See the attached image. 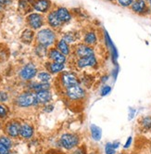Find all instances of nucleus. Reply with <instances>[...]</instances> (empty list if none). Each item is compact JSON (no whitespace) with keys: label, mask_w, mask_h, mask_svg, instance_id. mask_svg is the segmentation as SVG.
<instances>
[{"label":"nucleus","mask_w":151,"mask_h":154,"mask_svg":"<svg viewBox=\"0 0 151 154\" xmlns=\"http://www.w3.org/2000/svg\"><path fill=\"white\" fill-rule=\"evenodd\" d=\"M17 101L20 107H29L38 102L36 100V96L34 95L33 93H24L23 95H20L18 97Z\"/></svg>","instance_id":"39448f33"},{"label":"nucleus","mask_w":151,"mask_h":154,"mask_svg":"<svg viewBox=\"0 0 151 154\" xmlns=\"http://www.w3.org/2000/svg\"><path fill=\"white\" fill-rule=\"evenodd\" d=\"M34 134V130L30 125H23L20 126V135L24 137V138H30Z\"/></svg>","instance_id":"f3484780"},{"label":"nucleus","mask_w":151,"mask_h":154,"mask_svg":"<svg viewBox=\"0 0 151 154\" xmlns=\"http://www.w3.org/2000/svg\"><path fill=\"white\" fill-rule=\"evenodd\" d=\"M132 9L133 11L136 13H143L146 9V5L144 0H135L132 4Z\"/></svg>","instance_id":"2eb2a0df"},{"label":"nucleus","mask_w":151,"mask_h":154,"mask_svg":"<svg viewBox=\"0 0 151 154\" xmlns=\"http://www.w3.org/2000/svg\"><path fill=\"white\" fill-rule=\"evenodd\" d=\"M76 55L78 59L89 57L94 55V49L86 44H80L76 48Z\"/></svg>","instance_id":"6e6552de"},{"label":"nucleus","mask_w":151,"mask_h":154,"mask_svg":"<svg viewBox=\"0 0 151 154\" xmlns=\"http://www.w3.org/2000/svg\"><path fill=\"white\" fill-rule=\"evenodd\" d=\"M20 125L16 122L9 124L7 127V131L8 135L13 137H17L20 135Z\"/></svg>","instance_id":"ddd939ff"},{"label":"nucleus","mask_w":151,"mask_h":154,"mask_svg":"<svg viewBox=\"0 0 151 154\" xmlns=\"http://www.w3.org/2000/svg\"><path fill=\"white\" fill-rule=\"evenodd\" d=\"M60 143L63 148L71 149L79 144V138L77 136L72 134H64L60 138Z\"/></svg>","instance_id":"7ed1b4c3"},{"label":"nucleus","mask_w":151,"mask_h":154,"mask_svg":"<svg viewBox=\"0 0 151 154\" xmlns=\"http://www.w3.org/2000/svg\"><path fill=\"white\" fill-rule=\"evenodd\" d=\"M8 100V95L6 92H0V101H6Z\"/></svg>","instance_id":"7c9ffc66"},{"label":"nucleus","mask_w":151,"mask_h":154,"mask_svg":"<svg viewBox=\"0 0 151 154\" xmlns=\"http://www.w3.org/2000/svg\"><path fill=\"white\" fill-rule=\"evenodd\" d=\"M98 64V60H96L95 55L85 58H80L77 60V67L80 69H83L86 67H95Z\"/></svg>","instance_id":"0eeeda50"},{"label":"nucleus","mask_w":151,"mask_h":154,"mask_svg":"<svg viewBox=\"0 0 151 154\" xmlns=\"http://www.w3.org/2000/svg\"><path fill=\"white\" fill-rule=\"evenodd\" d=\"M8 148L0 143V154H8Z\"/></svg>","instance_id":"c756f323"},{"label":"nucleus","mask_w":151,"mask_h":154,"mask_svg":"<svg viewBox=\"0 0 151 154\" xmlns=\"http://www.w3.org/2000/svg\"><path fill=\"white\" fill-rule=\"evenodd\" d=\"M66 95L71 100H80L84 97L85 91L80 85H77L66 88Z\"/></svg>","instance_id":"f03ea898"},{"label":"nucleus","mask_w":151,"mask_h":154,"mask_svg":"<svg viewBox=\"0 0 151 154\" xmlns=\"http://www.w3.org/2000/svg\"><path fill=\"white\" fill-rule=\"evenodd\" d=\"M131 143H132V137H129V138L127 139V141H126V143H125V145H124V149H128L129 147H130Z\"/></svg>","instance_id":"473e14b6"},{"label":"nucleus","mask_w":151,"mask_h":154,"mask_svg":"<svg viewBox=\"0 0 151 154\" xmlns=\"http://www.w3.org/2000/svg\"><path fill=\"white\" fill-rule=\"evenodd\" d=\"M72 154H84V152L82 149H77V150H75Z\"/></svg>","instance_id":"72a5a7b5"},{"label":"nucleus","mask_w":151,"mask_h":154,"mask_svg":"<svg viewBox=\"0 0 151 154\" xmlns=\"http://www.w3.org/2000/svg\"><path fill=\"white\" fill-rule=\"evenodd\" d=\"M57 14L59 19L60 20L61 23H68V21L71 20V16L70 14V12L68 11V9L65 8H59L57 10Z\"/></svg>","instance_id":"9b49d317"},{"label":"nucleus","mask_w":151,"mask_h":154,"mask_svg":"<svg viewBox=\"0 0 151 154\" xmlns=\"http://www.w3.org/2000/svg\"><path fill=\"white\" fill-rule=\"evenodd\" d=\"M49 6H50V2L48 0H37L34 5V8H35V9L37 10V11L46 12L49 8Z\"/></svg>","instance_id":"4468645a"},{"label":"nucleus","mask_w":151,"mask_h":154,"mask_svg":"<svg viewBox=\"0 0 151 154\" xmlns=\"http://www.w3.org/2000/svg\"><path fill=\"white\" fill-rule=\"evenodd\" d=\"M0 143L3 145H5L6 147H8V149L11 147V141H10L9 138L6 137H0Z\"/></svg>","instance_id":"a878e982"},{"label":"nucleus","mask_w":151,"mask_h":154,"mask_svg":"<svg viewBox=\"0 0 151 154\" xmlns=\"http://www.w3.org/2000/svg\"><path fill=\"white\" fill-rule=\"evenodd\" d=\"M36 100L38 102L47 103L51 100V94L48 90H42L36 93Z\"/></svg>","instance_id":"f8f14e48"},{"label":"nucleus","mask_w":151,"mask_h":154,"mask_svg":"<svg viewBox=\"0 0 151 154\" xmlns=\"http://www.w3.org/2000/svg\"><path fill=\"white\" fill-rule=\"evenodd\" d=\"M64 40H65L66 42H69V43H72L75 41V37L73 36V34L69 32V34H67L65 36H64Z\"/></svg>","instance_id":"c85d7f7f"},{"label":"nucleus","mask_w":151,"mask_h":154,"mask_svg":"<svg viewBox=\"0 0 151 154\" xmlns=\"http://www.w3.org/2000/svg\"><path fill=\"white\" fill-rule=\"evenodd\" d=\"M49 58L54 61V62H59V63H65L66 61V56L63 55L59 50L53 48L49 51L48 53Z\"/></svg>","instance_id":"9d476101"},{"label":"nucleus","mask_w":151,"mask_h":154,"mask_svg":"<svg viewBox=\"0 0 151 154\" xmlns=\"http://www.w3.org/2000/svg\"><path fill=\"white\" fill-rule=\"evenodd\" d=\"M33 89L35 91H42V90H47L49 89L50 85L48 83H43V84H34V85L32 86Z\"/></svg>","instance_id":"4be33fe9"},{"label":"nucleus","mask_w":151,"mask_h":154,"mask_svg":"<svg viewBox=\"0 0 151 154\" xmlns=\"http://www.w3.org/2000/svg\"><path fill=\"white\" fill-rule=\"evenodd\" d=\"M65 65L64 63H59V62H52L49 64V71L52 73H58L64 70Z\"/></svg>","instance_id":"aec40b11"},{"label":"nucleus","mask_w":151,"mask_h":154,"mask_svg":"<svg viewBox=\"0 0 151 154\" xmlns=\"http://www.w3.org/2000/svg\"><path fill=\"white\" fill-rule=\"evenodd\" d=\"M55 39H56L55 32L50 29H43L37 35V40L40 43V45H43L45 47L51 46L55 42Z\"/></svg>","instance_id":"f257e3e1"},{"label":"nucleus","mask_w":151,"mask_h":154,"mask_svg":"<svg viewBox=\"0 0 151 154\" xmlns=\"http://www.w3.org/2000/svg\"><path fill=\"white\" fill-rule=\"evenodd\" d=\"M96 42V35L95 32H89L84 35V44L86 45H94Z\"/></svg>","instance_id":"412c9836"},{"label":"nucleus","mask_w":151,"mask_h":154,"mask_svg":"<svg viewBox=\"0 0 151 154\" xmlns=\"http://www.w3.org/2000/svg\"><path fill=\"white\" fill-rule=\"evenodd\" d=\"M28 23L33 29H39L43 25V17L39 14L33 13L28 17Z\"/></svg>","instance_id":"1a4fd4ad"},{"label":"nucleus","mask_w":151,"mask_h":154,"mask_svg":"<svg viewBox=\"0 0 151 154\" xmlns=\"http://www.w3.org/2000/svg\"><path fill=\"white\" fill-rule=\"evenodd\" d=\"M142 125H143L144 128H146V129H151V117L150 116H146V117L143 118V120H142Z\"/></svg>","instance_id":"393cba45"},{"label":"nucleus","mask_w":151,"mask_h":154,"mask_svg":"<svg viewBox=\"0 0 151 154\" xmlns=\"http://www.w3.org/2000/svg\"><path fill=\"white\" fill-rule=\"evenodd\" d=\"M106 154H115L116 153V148L114 147L113 143H107L105 147Z\"/></svg>","instance_id":"b1692460"},{"label":"nucleus","mask_w":151,"mask_h":154,"mask_svg":"<svg viewBox=\"0 0 151 154\" xmlns=\"http://www.w3.org/2000/svg\"><path fill=\"white\" fill-rule=\"evenodd\" d=\"M10 0H0V4H8Z\"/></svg>","instance_id":"f704fd0d"},{"label":"nucleus","mask_w":151,"mask_h":154,"mask_svg":"<svg viewBox=\"0 0 151 154\" xmlns=\"http://www.w3.org/2000/svg\"><path fill=\"white\" fill-rule=\"evenodd\" d=\"M36 72H37V70L35 68V66L32 63H29L21 69L20 74L23 80H30L36 75Z\"/></svg>","instance_id":"423d86ee"},{"label":"nucleus","mask_w":151,"mask_h":154,"mask_svg":"<svg viewBox=\"0 0 151 154\" xmlns=\"http://www.w3.org/2000/svg\"><path fill=\"white\" fill-rule=\"evenodd\" d=\"M109 1H113V0H109Z\"/></svg>","instance_id":"e433bc0d"},{"label":"nucleus","mask_w":151,"mask_h":154,"mask_svg":"<svg viewBox=\"0 0 151 154\" xmlns=\"http://www.w3.org/2000/svg\"><path fill=\"white\" fill-rule=\"evenodd\" d=\"M7 114V111L6 109L2 106H0V117H4Z\"/></svg>","instance_id":"2f4dec72"},{"label":"nucleus","mask_w":151,"mask_h":154,"mask_svg":"<svg viewBox=\"0 0 151 154\" xmlns=\"http://www.w3.org/2000/svg\"><path fill=\"white\" fill-rule=\"evenodd\" d=\"M37 78H38L41 82H43V83H47V82L50 80L51 76H50L49 73H47V72H42L38 73Z\"/></svg>","instance_id":"5701e85b"},{"label":"nucleus","mask_w":151,"mask_h":154,"mask_svg":"<svg viewBox=\"0 0 151 154\" xmlns=\"http://www.w3.org/2000/svg\"><path fill=\"white\" fill-rule=\"evenodd\" d=\"M118 2L122 7H129L132 6V4L134 2V0H118Z\"/></svg>","instance_id":"bb28decb"},{"label":"nucleus","mask_w":151,"mask_h":154,"mask_svg":"<svg viewBox=\"0 0 151 154\" xmlns=\"http://www.w3.org/2000/svg\"><path fill=\"white\" fill-rule=\"evenodd\" d=\"M60 81H61L62 85L65 87V88H68V87L72 86V85H80V82H79V79L77 78V76L72 72H64L60 77Z\"/></svg>","instance_id":"20e7f679"},{"label":"nucleus","mask_w":151,"mask_h":154,"mask_svg":"<svg viewBox=\"0 0 151 154\" xmlns=\"http://www.w3.org/2000/svg\"><path fill=\"white\" fill-rule=\"evenodd\" d=\"M111 91V87L110 85H104L101 88V96H107Z\"/></svg>","instance_id":"cd10ccee"},{"label":"nucleus","mask_w":151,"mask_h":154,"mask_svg":"<svg viewBox=\"0 0 151 154\" xmlns=\"http://www.w3.org/2000/svg\"><path fill=\"white\" fill-rule=\"evenodd\" d=\"M90 129H91V135H92L93 139L95 140V141H99L101 139V136H102L101 129L98 126L95 125H92Z\"/></svg>","instance_id":"a211bd4d"},{"label":"nucleus","mask_w":151,"mask_h":154,"mask_svg":"<svg viewBox=\"0 0 151 154\" xmlns=\"http://www.w3.org/2000/svg\"><path fill=\"white\" fill-rule=\"evenodd\" d=\"M58 48L63 55H65V56H68L70 54V48L68 46L67 42L64 39L59 40V42L58 43Z\"/></svg>","instance_id":"6ab92c4d"},{"label":"nucleus","mask_w":151,"mask_h":154,"mask_svg":"<svg viewBox=\"0 0 151 154\" xmlns=\"http://www.w3.org/2000/svg\"><path fill=\"white\" fill-rule=\"evenodd\" d=\"M47 20H48V23L52 26V27H59L61 25V21L58 17L57 11H52L49 13L48 17H47Z\"/></svg>","instance_id":"dca6fc26"},{"label":"nucleus","mask_w":151,"mask_h":154,"mask_svg":"<svg viewBox=\"0 0 151 154\" xmlns=\"http://www.w3.org/2000/svg\"><path fill=\"white\" fill-rule=\"evenodd\" d=\"M149 5H150V8H151V0H149Z\"/></svg>","instance_id":"c9c22d12"}]
</instances>
